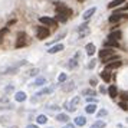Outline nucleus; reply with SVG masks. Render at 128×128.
I'll return each instance as SVG.
<instances>
[{
  "label": "nucleus",
  "mask_w": 128,
  "mask_h": 128,
  "mask_svg": "<svg viewBox=\"0 0 128 128\" xmlns=\"http://www.w3.org/2000/svg\"><path fill=\"white\" fill-rule=\"evenodd\" d=\"M79 101H81V98L79 96H75V98L72 99L70 102H65V110H68V111H70V112H74V111L76 110V105L79 104Z\"/></svg>",
  "instance_id": "obj_1"
},
{
  "label": "nucleus",
  "mask_w": 128,
  "mask_h": 128,
  "mask_svg": "<svg viewBox=\"0 0 128 128\" xmlns=\"http://www.w3.org/2000/svg\"><path fill=\"white\" fill-rule=\"evenodd\" d=\"M114 56V50L112 49H102L101 52H99V59L102 60V62H106L110 58Z\"/></svg>",
  "instance_id": "obj_2"
},
{
  "label": "nucleus",
  "mask_w": 128,
  "mask_h": 128,
  "mask_svg": "<svg viewBox=\"0 0 128 128\" xmlns=\"http://www.w3.org/2000/svg\"><path fill=\"white\" fill-rule=\"evenodd\" d=\"M28 62L26 60H22V62H18L16 65H12V66H7V68H4V69L2 70V74H13L14 70L18 69L19 66H22V65H26Z\"/></svg>",
  "instance_id": "obj_3"
},
{
  "label": "nucleus",
  "mask_w": 128,
  "mask_h": 128,
  "mask_svg": "<svg viewBox=\"0 0 128 128\" xmlns=\"http://www.w3.org/2000/svg\"><path fill=\"white\" fill-rule=\"evenodd\" d=\"M26 42H28V38H26V33L24 32H20L18 35V40H16V48H22L26 45Z\"/></svg>",
  "instance_id": "obj_4"
},
{
  "label": "nucleus",
  "mask_w": 128,
  "mask_h": 128,
  "mask_svg": "<svg viewBox=\"0 0 128 128\" xmlns=\"http://www.w3.org/2000/svg\"><path fill=\"white\" fill-rule=\"evenodd\" d=\"M39 20H40V23H42V24H45V26H55V28H56V23H58L55 19L46 18V16H42Z\"/></svg>",
  "instance_id": "obj_5"
},
{
  "label": "nucleus",
  "mask_w": 128,
  "mask_h": 128,
  "mask_svg": "<svg viewBox=\"0 0 128 128\" xmlns=\"http://www.w3.org/2000/svg\"><path fill=\"white\" fill-rule=\"evenodd\" d=\"M49 36V29L45 26H39L38 28V39H45Z\"/></svg>",
  "instance_id": "obj_6"
},
{
  "label": "nucleus",
  "mask_w": 128,
  "mask_h": 128,
  "mask_svg": "<svg viewBox=\"0 0 128 128\" xmlns=\"http://www.w3.org/2000/svg\"><path fill=\"white\" fill-rule=\"evenodd\" d=\"M78 33H79V38H85L86 35H89V28H88V24L86 23H84L81 24L79 28H78Z\"/></svg>",
  "instance_id": "obj_7"
},
{
  "label": "nucleus",
  "mask_w": 128,
  "mask_h": 128,
  "mask_svg": "<svg viewBox=\"0 0 128 128\" xmlns=\"http://www.w3.org/2000/svg\"><path fill=\"white\" fill-rule=\"evenodd\" d=\"M128 18V14H121V13H114L112 16H110V23H116L120 22L121 19H125Z\"/></svg>",
  "instance_id": "obj_8"
},
{
  "label": "nucleus",
  "mask_w": 128,
  "mask_h": 128,
  "mask_svg": "<svg viewBox=\"0 0 128 128\" xmlns=\"http://www.w3.org/2000/svg\"><path fill=\"white\" fill-rule=\"evenodd\" d=\"M55 7H56L58 14H66V12H68V7L65 6V4H62V3H56Z\"/></svg>",
  "instance_id": "obj_9"
},
{
  "label": "nucleus",
  "mask_w": 128,
  "mask_h": 128,
  "mask_svg": "<svg viewBox=\"0 0 128 128\" xmlns=\"http://www.w3.org/2000/svg\"><path fill=\"white\" fill-rule=\"evenodd\" d=\"M108 39H110V40H120V39H121V32H120V30H115V32H111L110 35H108Z\"/></svg>",
  "instance_id": "obj_10"
},
{
  "label": "nucleus",
  "mask_w": 128,
  "mask_h": 128,
  "mask_svg": "<svg viewBox=\"0 0 128 128\" xmlns=\"http://www.w3.org/2000/svg\"><path fill=\"white\" fill-rule=\"evenodd\" d=\"M121 66V60H115V62H111V64H106L105 66V70H111V69H116Z\"/></svg>",
  "instance_id": "obj_11"
},
{
  "label": "nucleus",
  "mask_w": 128,
  "mask_h": 128,
  "mask_svg": "<svg viewBox=\"0 0 128 128\" xmlns=\"http://www.w3.org/2000/svg\"><path fill=\"white\" fill-rule=\"evenodd\" d=\"M62 49H64V45H62V43H58V45H53L50 49H48V52L49 53H56V52H60Z\"/></svg>",
  "instance_id": "obj_12"
},
{
  "label": "nucleus",
  "mask_w": 128,
  "mask_h": 128,
  "mask_svg": "<svg viewBox=\"0 0 128 128\" xmlns=\"http://www.w3.org/2000/svg\"><path fill=\"white\" fill-rule=\"evenodd\" d=\"M104 46H106V48H118L120 43H118L116 40H110V39H106V40L104 42Z\"/></svg>",
  "instance_id": "obj_13"
},
{
  "label": "nucleus",
  "mask_w": 128,
  "mask_h": 128,
  "mask_svg": "<svg viewBox=\"0 0 128 128\" xmlns=\"http://www.w3.org/2000/svg\"><path fill=\"white\" fill-rule=\"evenodd\" d=\"M95 12H96V7H91V9H88L86 12L84 13V16H82V18L85 19V20H88V19L91 18V16H92Z\"/></svg>",
  "instance_id": "obj_14"
},
{
  "label": "nucleus",
  "mask_w": 128,
  "mask_h": 128,
  "mask_svg": "<svg viewBox=\"0 0 128 128\" xmlns=\"http://www.w3.org/2000/svg\"><path fill=\"white\" fill-rule=\"evenodd\" d=\"M85 124H86V118H85V116H78V118H75V125L84 127Z\"/></svg>",
  "instance_id": "obj_15"
},
{
  "label": "nucleus",
  "mask_w": 128,
  "mask_h": 128,
  "mask_svg": "<svg viewBox=\"0 0 128 128\" xmlns=\"http://www.w3.org/2000/svg\"><path fill=\"white\" fill-rule=\"evenodd\" d=\"M85 49H86V53L89 56H92L94 53H95V45H94V43H88Z\"/></svg>",
  "instance_id": "obj_16"
},
{
  "label": "nucleus",
  "mask_w": 128,
  "mask_h": 128,
  "mask_svg": "<svg viewBox=\"0 0 128 128\" xmlns=\"http://www.w3.org/2000/svg\"><path fill=\"white\" fill-rule=\"evenodd\" d=\"M85 111H86L88 114H94V112L96 111V105L95 104H88L86 106H85Z\"/></svg>",
  "instance_id": "obj_17"
},
{
  "label": "nucleus",
  "mask_w": 128,
  "mask_h": 128,
  "mask_svg": "<svg viewBox=\"0 0 128 128\" xmlns=\"http://www.w3.org/2000/svg\"><path fill=\"white\" fill-rule=\"evenodd\" d=\"M14 98H16L18 102H23L24 99H26V94L22 92V91H20V92H16V96H14Z\"/></svg>",
  "instance_id": "obj_18"
},
{
  "label": "nucleus",
  "mask_w": 128,
  "mask_h": 128,
  "mask_svg": "<svg viewBox=\"0 0 128 128\" xmlns=\"http://www.w3.org/2000/svg\"><path fill=\"white\" fill-rule=\"evenodd\" d=\"M56 120H58L59 122H68L69 121V116L66 115V114H58Z\"/></svg>",
  "instance_id": "obj_19"
},
{
  "label": "nucleus",
  "mask_w": 128,
  "mask_h": 128,
  "mask_svg": "<svg viewBox=\"0 0 128 128\" xmlns=\"http://www.w3.org/2000/svg\"><path fill=\"white\" fill-rule=\"evenodd\" d=\"M101 78H102L105 82H110L111 81V74L108 70H104V72H101Z\"/></svg>",
  "instance_id": "obj_20"
},
{
  "label": "nucleus",
  "mask_w": 128,
  "mask_h": 128,
  "mask_svg": "<svg viewBox=\"0 0 128 128\" xmlns=\"http://www.w3.org/2000/svg\"><path fill=\"white\" fill-rule=\"evenodd\" d=\"M45 84H46V79H45L43 76H39V78L35 81L33 85H36V86H42V85H45Z\"/></svg>",
  "instance_id": "obj_21"
},
{
  "label": "nucleus",
  "mask_w": 128,
  "mask_h": 128,
  "mask_svg": "<svg viewBox=\"0 0 128 128\" xmlns=\"http://www.w3.org/2000/svg\"><path fill=\"white\" fill-rule=\"evenodd\" d=\"M108 94H110L111 98H115V96H116V86L111 85V86L108 88Z\"/></svg>",
  "instance_id": "obj_22"
},
{
  "label": "nucleus",
  "mask_w": 128,
  "mask_h": 128,
  "mask_svg": "<svg viewBox=\"0 0 128 128\" xmlns=\"http://www.w3.org/2000/svg\"><path fill=\"white\" fill-rule=\"evenodd\" d=\"M53 91V88H43L42 91H39V92L36 94V96H42V95H45V94H50Z\"/></svg>",
  "instance_id": "obj_23"
},
{
  "label": "nucleus",
  "mask_w": 128,
  "mask_h": 128,
  "mask_svg": "<svg viewBox=\"0 0 128 128\" xmlns=\"http://www.w3.org/2000/svg\"><path fill=\"white\" fill-rule=\"evenodd\" d=\"M75 88V84H74V81H70V82H68V84H65L64 86H62V89L64 91H70V89H74Z\"/></svg>",
  "instance_id": "obj_24"
},
{
  "label": "nucleus",
  "mask_w": 128,
  "mask_h": 128,
  "mask_svg": "<svg viewBox=\"0 0 128 128\" xmlns=\"http://www.w3.org/2000/svg\"><path fill=\"white\" fill-rule=\"evenodd\" d=\"M121 3H124V0H112V2H111L110 4H108V7H110V9H114V7L120 6Z\"/></svg>",
  "instance_id": "obj_25"
},
{
  "label": "nucleus",
  "mask_w": 128,
  "mask_h": 128,
  "mask_svg": "<svg viewBox=\"0 0 128 128\" xmlns=\"http://www.w3.org/2000/svg\"><path fill=\"white\" fill-rule=\"evenodd\" d=\"M76 65H78V60H76V58H74V59H70L69 62H68V68H69V69H74Z\"/></svg>",
  "instance_id": "obj_26"
},
{
  "label": "nucleus",
  "mask_w": 128,
  "mask_h": 128,
  "mask_svg": "<svg viewBox=\"0 0 128 128\" xmlns=\"http://www.w3.org/2000/svg\"><path fill=\"white\" fill-rule=\"evenodd\" d=\"M66 14H56V16H55V20H56V22H66Z\"/></svg>",
  "instance_id": "obj_27"
},
{
  "label": "nucleus",
  "mask_w": 128,
  "mask_h": 128,
  "mask_svg": "<svg viewBox=\"0 0 128 128\" xmlns=\"http://www.w3.org/2000/svg\"><path fill=\"white\" fill-rule=\"evenodd\" d=\"M82 94H84V95H86V98H88V96H94V95H95L94 89H89V88H88V89H84Z\"/></svg>",
  "instance_id": "obj_28"
},
{
  "label": "nucleus",
  "mask_w": 128,
  "mask_h": 128,
  "mask_svg": "<svg viewBox=\"0 0 128 128\" xmlns=\"http://www.w3.org/2000/svg\"><path fill=\"white\" fill-rule=\"evenodd\" d=\"M36 121H38V124H45L48 121V118H46V115H38Z\"/></svg>",
  "instance_id": "obj_29"
},
{
  "label": "nucleus",
  "mask_w": 128,
  "mask_h": 128,
  "mask_svg": "<svg viewBox=\"0 0 128 128\" xmlns=\"http://www.w3.org/2000/svg\"><path fill=\"white\" fill-rule=\"evenodd\" d=\"M92 128H105V122H104V121H96V122H94Z\"/></svg>",
  "instance_id": "obj_30"
},
{
  "label": "nucleus",
  "mask_w": 128,
  "mask_h": 128,
  "mask_svg": "<svg viewBox=\"0 0 128 128\" xmlns=\"http://www.w3.org/2000/svg\"><path fill=\"white\" fill-rule=\"evenodd\" d=\"M7 30H9V28H7V26H6V28H3V29L0 30V43H2V40H3V36L7 33Z\"/></svg>",
  "instance_id": "obj_31"
},
{
  "label": "nucleus",
  "mask_w": 128,
  "mask_h": 128,
  "mask_svg": "<svg viewBox=\"0 0 128 128\" xmlns=\"http://www.w3.org/2000/svg\"><path fill=\"white\" fill-rule=\"evenodd\" d=\"M58 81L60 82V84H62V82H65V81H66V74H60V75L58 76Z\"/></svg>",
  "instance_id": "obj_32"
},
{
  "label": "nucleus",
  "mask_w": 128,
  "mask_h": 128,
  "mask_svg": "<svg viewBox=\"0 0 128 128\" xmlns=\"http://www.w3.org/2000/svg\"><path fill=\"white\" fill-rule=\"evenodd\" d=\"M120 106H121V110H124V111H127V110H128V105L125 104V101L120 102Z\"/></svg>",
  "instance_id": "obj_33"
},
{
  "label": "nucleus",
  "mask_w": 128,
  "mask_h": 128,
  "mask_svg": "<svg viewBox=\"0 0 128 128\" xmlns=\"http://www.w3.org/2000/svg\"><path fill=\"white\" fill-rule=\"evenodd\" d=\"M106 114H108V112H106V110H101V111H98V116H99V118H101V116H105Z\"/></svg>",
  "instance_id": "obj_34"
},
{
  "label": "nucleus",
  "mask_w": 128,
  "mask_h": 128,
  "mask_svg": "<svg viewBox=\"0 0 128 128\" xmlns=\"http://www.w3.org/2000/svg\"><path fill=\"white\" fill-rule=\"evenodd\" d=\"M38 74H39V69H32L30 70V76H36Z\"/></svg>",
  "instance_id": "obj_35"
},
{
  "label": "nucleus",
  "mask_w": 128,
  "mask_h": 128,
  "mask_svg": "<svg viewBox=\"0 0 128 128\" xmlns=\"http://www.w3.org/2000/svg\"><path fill=\"white\" fill-rule=\"evenodd\" d=\"M86 101H88V104H89V102H91V104H94V102H96V99H95V98H92V96H88V98H86Z\"/></svg>",
  "instance_id": "obj_36"
},
{
  "label": "nucleus",
  "mask_w": 128,
  "mask_h": 128,
  "mask_svg": "<svg viewBox=\"0 0 128 128\" xmlns=\"http://www.w3.org/2000/svg\"><path fill=\"white\" fill-rule=\"evenodd\" d=\"M121 96H122V101H128V92H124Z\"/></svg>",
  "instance_id": "obj_37"
},
{
  "label": "nucleus",
  "mask_w": 128,
  "mask_h": 128,
  "mask_svg": "<svg viewBox=\"0 0 128 128\" xmlns=\"http://www.w3.org/2000/svg\"><path fill=\"white\" fill-rule=\"evenodd\" d=\"M88 66H89V69H92L94 66H95V60H91V62H89V65H88Z\"/></svg>",
  "instance_id": "obj_38"
},
{
  "label": "nucleus",
  "mask_w": 128,
  "mask_h": 128,
  "mask_svg": "<svg viewBox=\"0 0 128 128\" xmlns=\"http://www.w3.org/2000/svg\"><path fill=\"white\" fill-rule=\"evenodd\" d=\"M99 92H101V94H105V92H106V88H105V86H101V88H99Z\"/></svg>",
  "instance_id": "obj_39"
},
{
  "label": "nucleus",
  "mask_w": 128,
  "mask_h": 128,
  "mask_svg": "<svg viewBox=\"0 0 128 128\" xmlns=\"http://www.w3.org/2000/svg\"><path fill=\"white\" fill-rule=\"evenodd\" d=\"M10 91H13V86H6V92H10Z\"/></svg>",
  "instance_id": "obj_40"
},
{
  "label": "nucleus",
  "mask_w": 128,
  "mask_h": 128,
  "mask_svg": "<svg viewBox=\"0 0 128 128\" xmlns=\"http://www.w3.org/2000/svg\"><path fill=\"white\" fill-rule=\"evenodd\" d=\"M91 85H92V86H94V85H96V81H95L94 78H92V79H91Z\"/></svg>",
  "instance_id": "obj_41"
},
{
  "label": "nucleus",
  "mask_w": 128,
  "mask_h": 128,
  "mask_svg": "<svg viewBox=\"0 0 128 128\" xmlns=\"http://www.w3.org/2000/svg\"><path fill=\"white\" fill-rule=\"evenodd\" d=\"M124 10H128V3H127V4H125L124 7H122V9H121V12H124Z\"/></svg>",
  "instance_id": "obj_42"
},
{
  "label": "nucleus",
  "mask_w": 128,
  "mask_h": 128,
  "mask_svg": "<svg viewBox=\"0 0 128 128\" xmlns=\"http://www.w3.org/2000/svg\"><path fill=\"white\" fill-rule=\"evenodd\" d=\"M26 128H38V127H36V125H32V124H29V125H28Z\"/></svg>",
  "instance_id": "obj_43"
},
{
  "label": "nucleus",
  "mask_w": 128,
  "mask_h": 128,
  "mask_svg": "<svg viewBox=\"0 0 128 128\" xmlns=\"http://www.w3.org/2000/svg\"><path fill=\"white\" fill-rule=\"evenodd\" d=\"M48 128H52V127H48Z\"/></svg>",
  "instance_id": "obj_44"
},
{
  "label": "nucleus",
  "mask_w": 128,
  "mask_h": 128,
  "mask_svg": "<svg viewBox=\"0 0 128 128\" xmlns=\"http://www.w3.org/2000/svg\"><path fill=\"white\" fill-rule=\"evenodd\" d=\"M127 122H128V118H127Z\"/></svg>",
  "instance_id": "obj_45"
},
{
  "label": "nucleus",
  "mask_w": 128,
  "mask_h": 128,
  "mask_svg": "<svg viewBox=\"0 0 128 128\" xmlns=\"http://www.w3.org/2000/svg\"><path fill=\"white\" fill-rule=\"evenodd\" d=\"M65 128H68V127H65Z\"/></svg>",
  "instance_id": "obj_46"
}]
</instances>
